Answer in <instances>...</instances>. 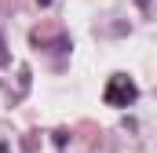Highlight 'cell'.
<instances>
[{
  "label": "cell",
  "instance_id": "6da1fadb",
  "mask_svg": "<svg viewBox=\"0 0 157 153\" xmlns=\"http://www.w3.org/2000/svg\"><path fill=\"white\" fill-rule=\"evenodd\" d=\"M139 99V88H135V80L124 73H113L110 76V84H106V91H102V102L106 106H113V110H124V106H132Z\"/></svg>",
  "mask_w": 157,
  "mask_h": 153
},
{
  "label": "cell",
  "instance_id": "7a4b0ae2",
  "mask_svg": "<svg viewBox=\"0 0 157 153\" xmlns=\"http://www.w3.org/2000/svg\"><path fill=\"white\" fill-rule=\"evenodd\" d=\"M11 62V51H7V44H4V37H0V66H7Z\"/></svg>",
  "mask_w": 157,
  "mask_h": 153
},
{
  "label": "cell",
  "instance_id": "3957f363",
  "mask_svg": "<svg viewBox=\"0 0 157 153\" xmlns=\"http://www.w3.org/2000/svg\"><path fill=\"white\" fill-rule=\"evenodd\" d=\"M37 4H40V7H48V4H51V0H37Z\"/></svg>",
  "mask_w": 157,
  "mask_h": 153
}]
</instances>
